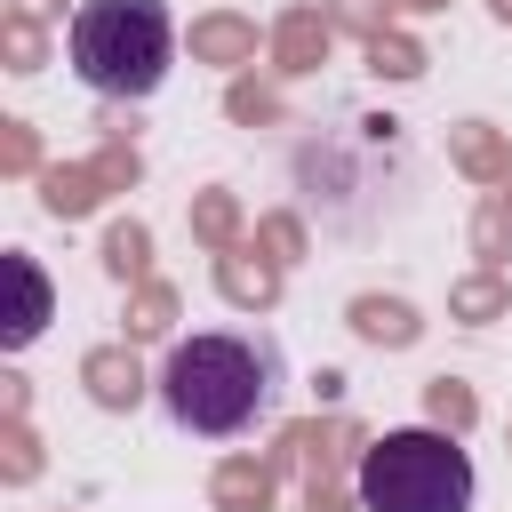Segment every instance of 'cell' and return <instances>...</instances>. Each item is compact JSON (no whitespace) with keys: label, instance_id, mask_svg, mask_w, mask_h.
<instances>
[{"label":"cell","instance_id":"cell-1","mask_svg":"<svg viewBox=\"0 0 512 512\" xmlns=\"http://www.w3.org/2000/svg\"><path fill=\"white\" fill-rule=\"evenodd\" d=\"M272 400H280V352L264 336L200 328V336L168 344V360H160V408L192 440H232V432L264 424Z\"/></svg>","mask_w":512,"mask_h":512},{"label":"cell","instance_id":"cell-2","mask_svg":"<svg viewBox=\"0 0 512 512\" xmlns=\"http://www.w3.org/2000/svg\"><path fill=\"white\" fill-rule=\"evenodd\" d=\"M64 48L96 96H152L176 64V16L168 0H80Z\"/></svg>","mask_w":512,"mask_h":512},{"label":"cell","instance_id":"cell-4","mask_svg":"<svg viewBox=\"0 0 512 512\" xmlns=\"http://www.w3.org/2000/svg\"><path fill=\"white\" fill-rule=\"evenodd\" d=\"M0 272H8V288H16V312H8L0 344H8V352H24V344L48 328V280H40V264H32L24 248H8V264H0Z\"/></svg>","mask_w":512,"mask_h":512},{"label":"cell","instance_id":"cell-3","mask_svg":"<svg viewBox=\"0 0 512 512\" xmlns=\"http://www.w3.org/2000/svg\"><path fill=\"white\" fill-rule=\"evenodd\" d=\"M352 488H360V512H472V456L448 432L408 424L360 448Z\"/></svg>","mask_w":512,"mask_h":512}]
</instances>
